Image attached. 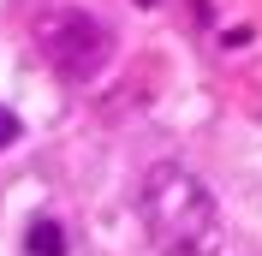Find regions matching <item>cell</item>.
I'll list each match as a JSON object with an SVG mask.
<instances>
[{
	"mask_svg": "<svg viewBox=\"0 0 262 256\" xmlns=\"http://www.w3.org/2000/svg\"><path fill=\"white\" fill-rule=\"evenodd\" d=\"M137 215H143V232L161 256H214L227 244L214 191L179 161L149 167L143 191H137Z\"/></svg>",
	"mask_w": 262,
	"mask_h": 256,
	"instance_id": "1",
	"label": "cell"
},
{
	"mask_svg": "<svg viewBox=\"0 0 262 256\" xmlns=\"http://www.w3.org/2000/svg\"><path fill=\"white\" fill-rule=\"evenodd\" d=\"M24 244H30V256H66V232L48 221V215L30 226V239H24Z\"/></svg>",
	"mask_w": 262,
	"mask_h": 256,
	"instance_id": "3",
	"label": "cell"
},
{
	"mask_svg": "<svg viewBox=\"0 0 262 256\" xmlns=\"http://www.w3.org/2000/svg\"><path fill=\"white\" fill-rule=\"evenodd\" d=\"M12 137H18V119H12V113H6V108H0V149L12 143Z\"/></svg>",
	"mask_w": 262,
	"mask_h": 256,
	"instance_id": "4",
	"label": "cell"
},
{
	"mask_svg": "<svg viewBox=\"0 0 262 256\" xmlns=\"http://www.w3.org/2000/svg\"><path fill=\"white\" fill-rule=\"evenodd\" d=\"M36 48H42V60H48L60 78L90 83V78L107 72V60H114V30H107L96 12H83V6H54V12H42V24H36Z\"/></svg>",
	"mask_w": 262,
	"mask_h": 256,
	"instance_id": "2",
	"label": "cell"
}]
</instances>
